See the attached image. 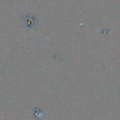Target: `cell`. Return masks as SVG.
Returning a JSON list of instances; mask_svg holds the SVG:
<instances>
[{"label": "cell", "mask_w": 120, "mask_h": 120, "mask_svg": "<svg viewBox=\"0 0 120 120\" xmlns=\"http://www.w3.org/2000/svg\"><path fill=\"white\" fill-rule=\"evenodd\" d=\"M24 23H25V26H27V28H32V27L34 26V24H35L34 17L32 16H26L24 19Z\"/></svg>", "instance_id": "obj_1"}]
</instances>
